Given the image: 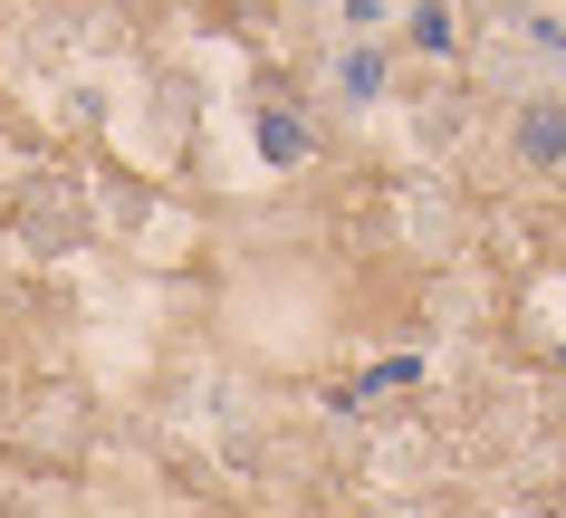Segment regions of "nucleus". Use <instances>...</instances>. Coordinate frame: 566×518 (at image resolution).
Segmentation results:
<instances>
[{
  "instance_id": "1",
  "label": "nucleus",
  "mask_w": 566,
  "mask_h": 518,
  "mask_svg": "<svg viewBox=\"0 0 566 518\" xmlns=\"http://www.w3.org/2000/svg\"><path fill=\"white\" fill-rule=\"evenodd\" d=\"M260 145H269V154H279V163H289V154H298V145H307V135H298V125H289V116H269V125H260Z\"/></svg>"
}]
</instances>
